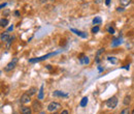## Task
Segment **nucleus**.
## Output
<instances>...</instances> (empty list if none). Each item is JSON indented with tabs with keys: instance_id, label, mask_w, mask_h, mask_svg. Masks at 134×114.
Returning a JSON list of instances; mask_svg holds the SVG:
<instances>
[{
	"instance_id": "29",
	"label": "nucleus",
	"mask_w": 134,
	"mask_h": 114,
	"mask_svg": "<svg viewBox=\"0 0 134 114\" xmlns=\"http://www.w3.org/2000/svg\"><path fill=\"white\" fill-rule=\"evenodd\" d=\"M12 30H14V26H10L9 28L7 29V32H8V31H12Z\"/></svg>"
},
{
	"instance_id": "14",
	"label": "nucleus",
	"mask_w": 134,
	"mask_h": 114,
	"mask_svg": "<svg viewBox=\"0 0 134 114\" xmlns=\"http://www.w3.org/2000/svg\"><path fill=\"white\" fill-rule=\"evenodd\" d=\"M102 22V19L100 18V17H95L94 19H93V24L94 25H98V24H100Z\"/></svg>"
},
{
	"instance_id": "3",
	"label": "nucleus",
	"mask_w": 134,
	"mask_h": 114,
	"mask_svg": "<svg viewBox=\"0 0 134 114\" xmlns=\"http://www.w3.org/2000/svg\"><path fill=\"white\" fill-rule=\"evenodd\" d=\"M60 108H61V104H59V103H57V102H53V103H51V104L48 106V111L54 113V112L58 111Z\"/></svg>"
},
{
	"instance_id": "33",
	"label": "nucleus",
	"mask_w": 134,
	"mask_h": 114,
	"mask_svg": "<svg viewBox=\"0 0 134 114\" xmlns=\"http://www.w3.org/2000/svg\"><path fill=\"white\" fill-rule=\"evenodd\" d=\"M101 1H102V0H94V2H95V3H100Z\"/></svg>"
},
{
	"instance_id": "4",
	"label": "nucleus",
	"mask_w": 134,
	"mask_h": 114,
	"mask_svg": "<svg viewBox=\"0 0 134 114\" xmlns=\"http://www.w3.org/2000/svg\"><path fill=\"white\" fill-rule=\"evenodd\" d=\"M17 62H18V58H14V59H12L9 63H7V65L4 67V72H10V71H12V70L16 67Z\"/></svg>"
},
{
	"instance_id": "10",
	"label": "nucleus",
	"mask_w": 134,
	"mask_h": 114,
	"mask_svg": "<svg viewBox=\"0 0 134 114\" xmlns=\"http://www.w3.org/2000/svg\"><path fill=\"white\" fill-rule=\"evenodd\" d=\"M10 37H11V36H9V34H8L7 32L1 33V42H3V43H6Z\"/></svg>"
},
{
	"instance_id": "23",
	"label": "nucleus",
	"mask_w": 134,
	"mask_h": 114,
	"mask_svg": "<svg viewBox=\"0 0 134 114\" xmlns=\"http://www.w3.org/2000/svg\"><path fill=\"white\" fill-rule=\"evenodd\" d=\"M103 52H104V49H103V48L99 49V50L97 51V53H96V57H100V55H101Z\"/></svg>"
},
{
	"instance_id": "9",
	"label": "nucleus",
	"mask_w": 134,
	"mask_h": 114,
	"mask_svg": "<svg viewBox=\"0 0 134 114\" xmlns=\"http://www.w3.org/2000/svg\"><path fill=\"white\" fill-rule=\"evenodd\" d=\"M72 32H74L76 35H79L80 37H82V38H86L87 37V34L85 33V32H82V31H80V30H78V29H74V28H71L70 29Z\"/></svg>"
},
{
	"instance_id": "11",
	"label": "nucleus",
	"mask_w": 134,
	"mask_h": 114,
	"mask_svg": "<svg viewBox=\"0 0 134 114\" xmlns=\"http://www.w3.org/2000/svg\"><path fill=\"white\" fill-rule=\"evenodd\" d=\"M32 110L30 107H27V106H24L21 108V114H31Z\"/></svg>"
},
{
	"instance_id": "34",
	"label": "nucleus",
	"mask_w": 134,
	"mask_h": 114,
	"mask_svg": "<svg viewBox=\"0 0 134 114\" xmlns=\"http://www.w3.org/2000/svg\"><path fill=\"white\" fill-rule=\"evenodd\" d=\"M47 69H48V70H51L52 67H51V65H47Z\"/></svg>"
},
{
	"instance_id": "28",
	"label": "nucleus",
	"mask_w": 134,
	"mask_h": 114,
	"mask_svg": "<svg viewBox=\"0 0 134 114\" xmlns=\"http://www.w3.org/2000/svg\"><path fill=\"white\" fill-rule=\"evenodd\" d=\"M60 114H68V111H67V110H63Z\"/></svg>"
},
{
	"instance_id": "30",
	"label": "nucleus",
	"mask_w": 134,
	"mask_h": 114,
	"mask_svg": "<svg viewBox=\"0 0 134 114\" xmlns=\"http://www.w3.org/2000/svg\"><path fill=\"white\" fill-rule=\"evenodd\" d=\"M105 4H106L107 6L110 4V0H105Z\"/></svg>"
},
{
	"instance_id": "5",
	"label": "nucleus",
	"mask_w": 134,
	"mask_h": 114,
	"mask_svg": "<svg viewBox=\"0 0 134 114\" xmlns=\"http://www.w3.org/2000/svg\"><path fill=\"white\" fill-rule=\"evenodd\" d=\"M31 108H33V111H34V112H39V111L41 110V104H40V102H39L38 100L34 101V102L32 103V107H31Z\"/></svg>"
},
{
	"instance_id": "22",
	"label": "nucleus",
	"mask_w": 134,
	"mask_h": 114,
	"mask_svg": "<svg viewBox=\"0 0 134 114\" xmlns=\"http://www.w3.org/2000/svg\"><path fill=\"white\" fill-rule=\"evenodd\" d=\"M107 31H108V33H110V34H114V28L111 27V26H108V27H107Z\"/></svg>"
},
{
	"instance_id": "24",
	"label": "nucleus",
	"mask_w": 134,
	"mask_h": 114,
	"mask_svg": "<svg viewBox=\"0 0 134 114\" xmlns=\"http://www.w3.org/2000/svg\"><path fill=\"white\" fill-rule=\"evenodd\" d=\"M120 114H130V109L129 108H125V109L122 110V112Z\"/></svg>"
},
{
	"instance_id": "27",
	"label": "nucleus",
	"mask_w": 134,
	"mask_h": 114,
	"mask_svg": "<svg viewBox=\"0 0 134 114\" xmlns=\"http://www.w3.org/2000/svg\"><path fill=\"white\" fill-rule=\"evenodd\" d=\"M103 70H104V69H103V67H102V66H100V65H99V66H98V71H99V72H102V71H103Z\"/></svg>"
},
{
	"instance_id": "7",
	"label": "nucleus",
	"mask_w": 134,
	"mask_h": 114,
	"mask_svg": "<svg viewBox=\"0 0 134 114\" xmlns=\"http://www.w3.org/2000/svg\"><path fill=\"white\" fill-rule=\"evenodd\" d=\"M53 95L57 98H68V93H65L61 90H55L53 92Z\"/></svg>"
},
{
	"instance_id": "31",
	"label": "nucleus",
	"mask_w": 134,
	"mask_h": 114,
	"mask_svg": "<svg viewBox=\"0 0 134 114\" xmlns=\"http://www.w3.org/2000/svg\"><path fill=\"white\" fill-rule=\"evenodd\" d=\"M5 6H6V3H2V4H1V6H0V7H1V8H4V7H5Z\"/></svg>"
},
{
	"instance_id": "17",
	"label": "nucleus",
	"mask_w": 134,
	"mask_h": 114,
	"mask_svg": "<svg viewBox=\"0 0 134 114\" xmlns=\"http://www.w3.org/2000/svg\"><path fill=\"white\" fill-rule=\"evenodd\" d=\"M7 24H8V20H6V19H1V21H0L1 27H6Z\"/></svg>"
},
{
	"instance_id": "25",
	"label": "nucleus",
	"mask_w": 134,
	"mask_h": 114,
	"mask_svg": "<svg viewBox=\"0 0 134 114\" xmlns=\"http://www.w3.org/2000/svg\"><path fill=\"white\" fill-rule=\"evenodd\" d=\"M12 39H14V38H12V37H10V38H9V39H8V41L6 42V43H7V44H6V48H7V49L9 48V46H10V44H11Z\"/></svg>"
},
{
	"instance_id": "2",
	"label": "nucleus",
	"mask_w": 134,
	"mask_h": 114,
	"mask_svg": "<svg viewBox=\"0 0 134 114\" xmlns=\"http://www.w3.org/2000/svg\"><path fill=\"white\" fill-rule=\"evenodd\" d=\"M56 54H57V52H54V53H49V54H47V55H43V56H41V57L31 58V59H29V62H30V63H34V62H39V61H42V60H46V59H48L49 57L54 56V55H56Z\"/></svg>"
},
{
	"instance_id": "1",
	"label": "nucleus",
	"mask_w": 134,
	"mask_h": 114,
	"mask_svg": "<svg viewBox=\"0 0 134 114\" xmlns=\"http://www.w3.org/2000/svg\"><path fill=\"white\" fill-rule=\"evenodd\" d=\"M105 104H106L107 108H109V109H114V108L117 107V105H118V98H117V96H111V98H109L106 101Z\"/></svg>"
},
{
	"instance_id": "8",
	"label": "nucleus",
	"mask_w": 134,
	"mask_h": 114,
	"mask_svg": "<svg viewBox=\"0 0 134 114\" xmlns=\"http://www.w3.org/2000/svg\"><path fill=\"white\" fill-rule=\"evenodd\" d=\"M122 43H123V38L119 36V37H117V38H113V39H112L111 47H117V46H120Z\"/></svg>"
},
{
	"instance_id": "19",
	"label": "nucleus",
	"mask_w": 134,
	"mask_h": 114,
	"mask_svg": "<svg viewBox=\"0 0 134 114\" xmlns=\"http://www.w3.org/2000/svg\"><path fill=\"white\" fill-rule=\"evenodd\" d=\"M107 60H108L109 62H111L112 64H116V63L118 62V59H117L116 57H107Z\"/></svg>"
},
{
	"instance_id": "21",
	"label": "nucleus",
	"mask_w": 134,
	"mask_h": 114,
	"mask_svg": "<svg viewBox=\"0 0 134 114\" xmlns=\"http://www.w3.org/2000/svg\"><path fill=\"white\" fill-rule=\"evenodd\" d=\"M99 30H100L99 26H94L91 31H92V33H94V34H95V33H97V32H99Z\"/></svg>"
},
{
	"instance_id": "12",
	"label": "nucleus",
	"mask_w": 134,
	"mask_h": 114,
	"mask_svg": "<svg viewBox=\"0 0 134 114\" xmlns=\"http://www.w3.org/2000/svg\"><path fill=\"white\" fill-rule=\"evenodd\" d=\"M80 64H89L90 63V59L88 56H81L80 58Z\"/></svg>"
},
{
	"instance_id": "20",
	"label": "nucleus",
	"mask_w": 134,
	"mask_h": 114,
	"mask_svg": "<svg viewBox=\"0 0 134 114\" xmlns=\"http://www.w3.org/2000/svg\"><path fill=\"white\" fill-rule=\"evenodd\" d=\"M131 1H132V0H120V3H121L123 6H126V5L130 4Z\"/></svg>"
},
{
	"instance_id": "36",
	"label": "nucleus",
	"mask_w": 134,
	"mask_h": 114,
	"mask_svg": "<svg viewBox=\"0 0 134 114\" xmlns=\"http://www.w3.org/2000/svg\"><path fill=\"white\" fill-rule=\"evenodd\" d=\"M131 114H134V110L132 111V112H131Z\"/></svg>"
},
{
	"instance_id": "18",
	"label": "nucleus",
	"mask_w": 134,
	"mask_h": 114,
	"mask_svg": "<svg viewBox=\"0 0 134 114\" xmlns=\"http://www.w3.org/2000/svg\"><path fill=\"white\" fill-rule=\"evenodd\" d=\"M36 91H37V88H35V87H31V88L28 90V93H29L30 95H33V94H35V93H36Z\"/></svg>"
},
{
	"instance_id": "15",
	"label": "nucleus",
	"mask_w": 134,
	"mask_h": 114,
	"mask_svg": "<svg viewBox=\"0 0 134 114\" xmlns=\"http://www.w3.org/2000/svg\"><path fill=\"white\" fill-rule=\"evenodd\" d=\"M130 102H131V96H130V95H126V96H125V99H124V101H123L124 105L128 106V105L130 104Z\"/></svg>"
},
{
	"instance_id": "13",
	"label": "nucleus",
	"mask_w": 134,
	"mask_h": 114,
	"mask_svg": "<svg viewBox=\"0 0 134 114\" xmlns=\"http://www.w3.org/2000/svg\"><path fill=\"white\" fill-rule=\"evenodd\" d=\"M88 98L87 96H84L82 99H81V101H80V107H86L87 106V104H88Z\"/></svg>"
},
{
	"instance_id": "32",
	"label": "nucleus",
	"mask_w": 134,
	"mask_h": 114,
	"mask_svg": "<svg viewBox=\"0 0 134 114\" xmlns=\"http://www.w3.org/2000/svg\"><path fill=\"white\" fill-rule=\"evenodd\" d=\"M15 15H16L17 17H19V16H20V13H19L18 10H16V12H15Z\"/></svg>"
},
{
	"instance_id": "35",
	"label": "nucleus",
	"mask_w": 134,
	"mask_h": 114,
	"mask_svg": "<svg viewBox=\"0 0 134 114\" xmlns=\"http://www.w3.org/2000/svg\"><path fill=\"white\" fill-rule=\"evenodd\" d=\"M125 69L126 70H129V65H125Z\"/></svg>"
},
{
	"instance_id": "16",
	"label": "nucleus",
	"mask_w": 134,
	"mask_h": 114,
	"mask_svg": "<svg viewBox=\"0 0 134 114\" xmlns=\"http://www.w3.org/2000/svg\"><path fill=\"white\" fill-rule=\"evenodd\" d=\"M37 99L38 100H42L43 99V85L40 86V89H39V93H38Z\"/></svg>"
},
{
	"instance_id": "26",
	"label": "nucleus",
	"mask_w": 134,
	"mask_h": 114,
	"mask_svg": "<svg viewBox=\"0 0 134 114\" xmlns=\"http://www.w3.org/2000/svg\"><path fill=\"white\" fill-rule=\"evenodd\" d=\"M124 10H125V9H124L123 7H118V8H117V12H124Z\"/></svg>"
},
{
	"instance_id": "37",
	"label": "nucleus",
	"mask_w": 134,
	"mask_h": 114,
	"mask_svg": "<svg viewBox=\"0 0 134 114\" xmlns=\"http://www.w3.org/2000/svg\"><path fill=\"white\" fill-rule=\"evenodd\" d=\"M53 114H57V113H56V112H54V113Z\"/></svg>"
},
{
	"instance_id": "6",
	"label": "nucleus",
	"mask_w": 134,
	"mask_h": 114,
	"mask_svg": "<svg viewBox=\"0 0 134 114\" xmlns=\"http://www.w3.org/2000/svg\"><path fill=\"white\" fill-rule=\"evenodd\" d=\"M30 94L26 92V93H24L22 96H21V99H20V102H21V104H27V103H29L30 101H31V99H30Z\"/></svg>"
}]
</instances>
